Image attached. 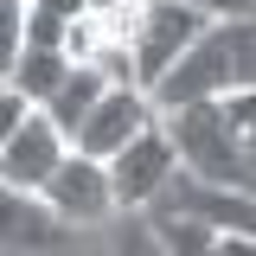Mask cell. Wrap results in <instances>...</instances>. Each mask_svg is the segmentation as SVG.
Masks as SVG:
<instances>
[{"mask_svg": "<svg viewBox=\"0 0 256 256\" xmlns=\"http://www.w3.org/2000/svg\"><path fill=\"white\" fill-rule=\"evenodd\" d=\"M173 141H180V166L192 180H212V186H237L256 192V166L237 141V128L224 116V102H180V109H160Z\"/></svg>", "mask_w": 256, "mask_h": 256, "instance_id": "1", "label": "cell"}, {"mask_svg": "<svg viewBox=\"0 0 256 256\" xmlns=\"http://www.w3.org/2000/svg\"><path fill=\"white\" fill-rule=\"evenodd\" d=\"M205 26H218V20L192 13L186 0H148V6L134 13V26H128V45H134V84H141V90H160V84L180 70V58L205 38Z\"/></svg>", "mask_w": 256, "mask_h": 256, "instance_id": "2", "label": "cell"}, {"mask_svg": "<svg viewBox=\"0 0 256 256\" xmlns=\"http://www.w3.org/2000/svg\"><path fill=\"white\" fill-rule=\"evenodd\" d=\"M64 160H70V134L45 109H32L26 122L0 141V180H6V192H45Z\"/></svg>", "mask_w": 256, "mask_h": 256, "instance_id": "3", "label": "cell"}, {"mask_svg": "<svg viewBox=\"0 0 256 256\" xmlns=\"http://www.w3.org/2000/svg\"><path fill=\"white\" fill-rule=\"evenodd\" d=\"M173 173H180V141H173V128L160 116L141 141H128L122 154L109 160V180H116V198H122V212H148L160 192L173 186Z\"/></svg>", "mask_w": 256, "mask_h": 256, "instance_id": "4", "label": "cell"}, {"mask_svg": "<svg viewBox=\"0 0 256 256\" xmlns=\"http://www.w3.org/2000/svg\"><path fill=\"white\" fill-rule=\"evenodd\" d=\"M154 122H160L154 90H141V84H109V96L96 102V116L77 128V141H70V148H77V154H90V160H116L128 141H141Z\"/></svg>", "mask_w": 256, "mask_h": 256, "instance_id": "5", "label": "cell"}, {"mask_svg": "<svg viewBox=\"0 0 256 256\" xmlns=\"http://www.w3.org/2000/svg\"><path fill=\"white\" fill-rule=\"evenodd\" d=\"M45 205H52L70 230H77V224L116 218V212H122V198H116V180H109V160H90V154H77V148H70V160L58 166V180L45 186Z\"/></svg>", "mask_w": 256, "mask_h": 256, "instance_id": "6", "label": "cell"}, {"mask_svg": "<svg viewBox=\"0 0 256 256\" xmlns=\"http://www.w3.org/2000/svg\"><path fill=\"white\" fill-rule=\"evenodd\" d=\"M70 224L45 205V192H6V250H26V256H45L64 244Z\"/></svg>", "mask_w": 256, "mask_h": 256, "instance_id": "7", "label": "cell"}, {"mask_svg": "<svg viewBox=\"0 0 256 256\" xmlns=\"http://www.w3.org/2000/svg\"><path fill=\"white\" fill-rule=\"evenodd\" d=\"M70 70H77V58H70V52H52V45H26V52H20V64L6 70V84L26 96L32 109H45V102H52V96L70 84Z\"/></svg>", "mask_w": 256, "mask_h": 256, "instance_id": "8", "label": "cell"}, {"mask_svg": "<svg viewBox=\"0 0 256 256\" xmlns=\"http://www.w3.org/2000/svg\"><path fill=\"white\" fill-rule=\"evenodd\" d=\"M102 96H109V77H102L96 64H77V70H70V84H64V90L45 102V116H52V122H58L64 134L77 141V128L96 116V102H102Z\"/></svg>", "mask_w": 256, "mask_h": 256, "instance_id": "9", "label": "cell"}, {"mask_svg": "<svg viewBox=\"0 0 256 256\" xmlns=\"http://www.w3.org/2000/svg\"><path fill=\"white\" fill-rule=\"evenodd\" d=\"M90 0H26V45H52V52H70V32L90 20Z\"/></svg>", "mask_w": 256, "mask_h": 256, "instance_id": "10", "label": "cell"}, {"mask_svg": "<svg viewBox=\"0 0 256 256\" xmlns=\"http://www.w3.org/2000/svg\"><path fill=\"white\" fill-rule=\"evenodd\" d=\"M148 218H154V230H160V244H166V256H218V237H224V230H212L205 218L166 212V205H154Z\"/></svg>", "mask_w": 256, "mask_h": 256, "instance_id": "11", "label": "cell"}, {"mask_svg": "<svg viewBox=\"0 0 256 256\" xmlns=\"http://www.w3.org/2000/svg\"><path fill=\"white\" fill-rule=\"evenodd\" d=\"M109 256H166V244H160L154 218H148V212H122L116 237H109Z\"/></svg>", "mask_w": 256, "mask_h": 256, "instance_id": "12", "label": "cell"}, {"mask_svg": "<svg viewBox=\"0 0 256 256\" xmlns=\"http://www.w3.org/2000/svg\"><path fill=\"white\" fill-rule=\"evenodd\" d=\"M26 52V0H0V70H13Z\"/></svg>", "mask_w": 256, "mask_h": 256, "instance_id": "13", "label": "cell"}, {"mask_svg": "<svg viewBox=\"0 0 256 256\" xmlns=\"http://www.w3.org/2000/svg\"><path fill=\"white\" fill-rule=\"evenodd\" d=\"M224 116H230V128H237V141H244V154H250L256 166V90H237V96H218Z\"/></svg>", "mask_w": 256, "mask_h": 256, "instance_id": "14", "label": "cell"}, {"mask_svg": "<svg viewBox=\"0 0 256 256\" xmlns=\"http://www.w3.org/2000/svg\"><path fill=\"white\" fill-rule=\"evenodd\" d=\"M186 6L205 20H256V0H186Z\"/></svg>", "mask_w": 256, "mask_h": 256, "instance_id": "15", "label": "cell"}, {"mask_svg": "<svg viewBox=\"0 0 256 256\" xmlns=\"http://www.w3.org/2000/svg\"><path fill=\"white\" fill-rule=\"evenodd\" d=\"M26 116H32V102H26V96H20V90H13V84H6V96H0V141H6L13 128L26 122Z\"/></svg>", "mask_w": 256, "mask_h": 256, "instance_id": "16", "label": "cell"}, {"mask_svg": "<svg viewBox=\"0 0 256 256\" xmlns=\"http://www.w3.org/2000/svg\"><path fill=\"white\" fill-rule=\"evenodd\" d=\"M96 13H109V20H128V13H141L148 0H90Z\"/></svg>", "mask_w": 256, "mask_h": 256, "instance_id": "17", "label": "cell"}, {"mask_svg": "<svg viewBox=\"0 0 256 256\" xmlns=\"http://www.w3.org/2000/svg\"><path fill=\"white\" fill-rule=\"evenodd\" d=\"M218 256H256V237H218Z\"/></svg>", "mask_w": 256, "mask_h": 256, "instance_id": "18", "label": "cell"}, {"mask_svg": "<svg viewBox=\"0 0 256 256\" xmlns=\"http://www.w3.org/2000/svg\"><path fill=\"white\" fill-rule=\"evenodd\" d=\"M6 256H26V250H6Z\"/></svg>", "mask_w": 256, "mask_h": 256, "instance_id": "19", "label": "cell"}]
</instances>
